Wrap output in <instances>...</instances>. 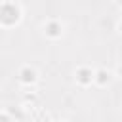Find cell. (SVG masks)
<instances>
[{"instance_id":"ba28073f","label":"cell","mask_w":122,"mask_h":122,"mask_svg":"<svg viewBox=\"0 0 122 122\" xmlns=\"http://www.w3.org/2000/svg\"><path fill=\"white\" fill-rule=\"evenodd\" d=\"M120 29H122V23H120Z\"/></svg>"},{"instance_id":"7a4b0ae2","label":"cell","mask_w":122,"mask_h":122,"mask_svg":"<svg viewBox=\"0 0 122 122\" xmlns=\"http://www.w3.org/2000/svg\"><path fill=\"white\" fill-rule=\"evenodd\" d=\"M76 78H78L82 84H88V82H92L93 74H92V71H90V69H80V71L76 72Z\"/></svg>"},{"instance_id":"3957f363","label":"cell","mask_w":122,"mask_h":122,"mask_svg":"<svg viewBox=\"0 0 122 122\" xmlns=\"http://www.w3.org/2000/svg\"><path fill=\"white\" fill-rule=\"evenodd\" d=\"M46 32H48L50 36H57V34L61 32V25L55 23V21H50V23L46 25Z\"/></svg>"},{"instance_id":"277c9868","label":"cell","mask_w":122,"mask_h":122,"mask_svg":"<svg viewBox=\"0 0 122 122\" xmlns=\"http://www.w3.org/2000/svg\"><path fill=\"white\" fill-rule=\"evenodd\" d=\"M19 76H21V80L27 82V84H29V82H34V71H32V69H23Z\"/></svg>"},{"instance_id":"5b68a950","label":"cell","mask_w":122,"mask_h":122,"mask_svg":"<svg viewBox=\"0 0 122 122\" xmlns=\"http://www.w3.org/2000/svg\"><path fill=\"white\" fill-rule=\"evenodd\" d=\"M97 82H99V84H105V82H109V72H105V71H99V72H97Z\"/></svg>"},{"instance_id":"6da1fadb","label":"cell","mask_w":122,"mask_h":122,"mask_svg":"<svg viewBox=\"0 0 122 122\" xmlns=\"http://www.w3.org/2000/svg\"><path fill=\"white\" fill-rule=\"evenodd\" d=\"M19 19V8L13 4H2L0 6V21L4 25H13Z\"/></svg>"},{"instance_id":"52a82bcc","label":"cell","mask_w":122,"mask_h":122,"mask_svg":"<svg viewBox=\"0 0 122 122\" xmlns=\"http://www.w3.org/2000/svg\"><path fill=\"white\" fill-rule=\"evenodd\" d=\"M120 74H122V67H120Z\"/></svg>"},{"instance_id":"8992f818","label":"cell","mask_w":122,"mask_h":122,"mask_svg":"<svg viewBox=\"0 0 122 122\" xmlns=\"http://www.w3.org/2000/svg\"><path fill=\"white\" fill-rule=\"evenodd\" d=\"M0 122H11V120H10L6 114H0Z\"/></svg>"}]
</instances>
